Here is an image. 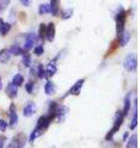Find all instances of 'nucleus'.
I'll list each match as a JSON object with an SVG mask.
<instances>
[{"label":"nucleus","instance_id":"5701e85b","mask_svg":"<svg viewBox=\"0 0 140 148\" xmlns=\"http://www.w3.org/2000/svg\"><path fill=\"white\" fill-rule=\"evenodd\" d=\"M127 148H138V136L132 135L127 142Z\"/></svg>","mask_w":140,"mask_h":148},{"label":"nucleus","instance_id":"dca6fc26","mask_svg":"<svg viewBox=\"0 0 140 148\" xmlns=\"http://www.w3.org/2000/svg\"><path fill=\"white\" fill-rule=\"evenodd\" d=\"M68 112V108L64 105H59L58 109H57V112H55V119L58 120V121H62V120L65 117V115Z\"/></svg>","mask_w":140,"mask_h":148},{"label":"nucleus","instance_id":"ddd939ff","mask_svg":"<svg viewBox=\"0 0 140 148\" xmlns=\"http://www.w3.org/2000/svg\"><path fill=\"white\" fill-rule=\"evenodd\" d=\"M6 95L9 96L10 99H15L17 98V94H18V88L15 86L14 84H11V83H9L7 86H6Z\"/></svg>","mask_w":140,"mask_h":148},{"label":"nucleus","instance_id":"0eeeda50","mask_svg":"<svg viewBox=\"0 0 140 148\" xmlns=\"http://www.w3.org/2000/svg\"><path fill=\"white\" fill-rule=\"evenodd\" d=\"M85 82H86L85 78H82V79L76 80V82H75V84H73V86L68 90L67 95H74V96L80 95V94H81V89H82L84 84H85Z\"/></svg>","mask_w":140,"mask_h":148},{"label":"nucleus","instance_id":"2eb2a0df","mask_svg":"<svg viewBox=\"0 0 140 148\" xmlns=\"http://www.w3.org/2000/svg\"><path fill=\"white\" fill-rule=\"evenodd\" d=\"M55 91H57V86H55V84L52 80H48L44 84V92H46V95L52 96V95L55 94Z\"/></svg>","mask_w":140,"mask_h":148},{"label":"nucleus","instance_id":"6e6552de","mask_svg":"<svg viewBox=\"0 0 140 148\" xmlns=\"http://www.w3.org/2000/svg\"><path fill=\"white\" fill-rule=\"evenodd\" d=\"M55 38V24L54 22H49L46 25V32H44V40L48 42H53Z\"/></svg>","mask_w":140,"mask_h":148},{"label":"nucleus","instance_id":"4be33fe9","mask_svg":"<svg viewBox=\"0 0 140 148\" xmlns=\"http://www.w3.org/2000/svg\"><path fill=\"white\" fill-rule=\"evenodd\" d=\"M42 133H43V132H42V131H39V130L37 128V127H35V128H33V130H32V131H31V133H30L29 142H30V143H33V142L37 140V138H38V137L42 135Z\"/></svg>","mask_w":140,"mask_h":148},{"label":"nucleus","instance_id":"f704fd0d","mask_svg":"<svg viewBox=\"0 0 140 148\" xmlns=\"http://www.w3.org/2000/svg\"><path fill=\"white\" fill-rule=\"evenodd\" d=\"M128 137H129V133H128V132H125V133H124V136H123V140L125 141V140H127Z\"/></svg>","mask_w":140,"mask_h":148},{"label":"nucleus","instance_id":"20e7f679","mask_svg":"<svg viewBox=\"0 0 140 148\" xmlns=\"http://www.w3.org/2000/svg\"><path fill=\"white\" fill-rule=\"evenodd\" d=\"M26 141L27 138L23 133H17L11 138L10 143L7 145V148H23L26 145Z\"/></svg>","mask_w":140,"mask_h":148},{"label":"nucleus","instance_id":"b1692460","mask_svg":"<svg viewBox=\"0 0 140 148\" xmlns=\"http://www.w3.org/2000/svg\"><path fill=\"white\" fill-rule=\"evenodd\" d=\"M36 74H37V78H38V79H46L47 78V73H46V69L43 67V64H38Z\"/></svg>","mask_w":140,"mask_h":148},{"label":"nucleus","instance_id":"cd10ccee","mask_svg":"<svg viewBox=\"0 0 140 148\" xmlns=\"http://www.w3.org/2000/svg\"><path fill=\"white\" fill-rule=\"evenodd\" d=\"M137 126H138V111H137V109H135L133 119H132V122H130V125H129V130L130 131H133V130L137 128Z\"/></svg>","mask_w":140,"mask_h":148},{"label":"nucleus","instance_id":"f8f14e48","mask_svg":"<svg viewBox=\"0 0 140 148\" xmlns=\"http://www.w3.org/2000/svg\"><path fill=\"white\" fill-rule=\"evenodd\" d=\"M11 24L10 22H6V21H4L3 18H0V36H3V37H5L9 32L11 31Z\"/></svg>","mask_w":140,"mask_h":148},{"label":"nucleus","instance_id":"7c9ffc66","mask_svg":"<svg viewBox=\"0 0 140 148\" xmlns=\"http://www.w3.org/2000/svg\"><path fill=\"white\" fill-rule=\"evenodd\" d=\"M44 32H46V24H41L39 25V29H38V38L42 40V42H43L44 40Z\"/></svg>","mask_w":140,"mask_h":148},{"label":"nucleus","instance_id":"f257e3e1","mask_svg":"<svg viewBox=\"0 0 140 148\" xmlns=\"http://www.w3.org/2000/svg\"><path fill=\"white\" fill-rule=\"evenodd\" d=\"M124 115H123V112L120 110H118L116 112V115H114V120H113V127H112L108 132H107V135H106V137H105V140L107 141V142H109V141H112V138L114 137V135L117 132L120 130V127H122V125H123V121H124Z\"/></svg>","mask_w":140,"mask_h":148},{"label":"nucleus","instance_id":"bb28decb","mask_svg":"<svg viewBox=\"0 0 140 148\" xmlns=\"http://www.w3.org/2000/svg\"><path fill=\"white\" fill-rule=\"evenodd\" d=\"M35 89H36V84H35V82H32V80H30V82H27L26 84H25V90L29 92L30 95H32L35 92Z\"/></svg>","mask_w":140,"mask_h":148},{"label":"nucleus","instance_id":"1a4fd4ad","mask_svg":"<svg viewBox=\"0 0 140 148\" xmlns=\"http://www.w3.org/2000/svg\"><path fill=\"white\" fill-rule=\"evenodd\" d=\"M58 58H59V56H57L54 59H52L47 66L44 67L46 69V73H47V77H54L55 75V73H57L58 71V67H57V61H58Z\"/></svg>","mask_w":140,"mask_h":148},{"label":"nucleus","instance_id":"423d86ee","mask_svg":"<svg viewBox=\"0 0 140 148\" xmlns=\"http://www.w3.org/2000/svg\"><path fill=\"white\" fill-rule=\"evenodd\" d=\"M18 123V115H17V111H16V108L15 105L11 104L10 105V109H9V127L10 128H15Z\"/></svg>","mask_w":140,"mask_h":148},{"label":"nucleus","instance_id":"f3484780","mask_svg":"<svg viewBox=\"0 0 140 148\" xmlns=\"http://www.w3.org/2000/svg\"><path fill=\"white\" fill-rule=\"evenodd\" d=\"M23 83H25V77H23L21 73H17V74H15V75L12 77L11 84H14L15 86L20 88V86H22V84H23Z\"/></svg>","mask_w":140,"mask_h":148},{"label":"nucleus","instance_id":"393cba45","mask_svg":"<svg viewBox=\"0 0 140 148\" xmlns=\"http://www.w3.org/2000/svg\"><path fill=\"white\" fill-rule=\"evenodd\" d=\"M22 64H23V67H26V68H30L32 64V58L27 52H23V54H22Z\"/></svg>","mask_w":140,"mask_h":148},{"label":"nucleus","instance_id":"a211bd4d","mask_svg":"<svg viewBox=\"0 0 140 148\" xmlns=\"http://www.w3.org/2000/svg\"><path fill=\"white\" fill-rule=\"evenodd\" d=\"M73 14H74L73 9L71 8H67V9H60L58 15H60V17H62L63 20H69V18L73 16Z\"/></svg>","mask_w":140,"mask_h":148},{"label":"nucleus","instance_id":"4468645a","mask_svg":"<svg viewBox=\"0 0 140 148\" xmlns=\"http://www.w3.org/2000/svg\"><path fill=\"white\" fill-rule=\"evenodd\" d=\"M10 59H11V53H10V51H9V48L0 49V63L6 64L10 62Z\"/></svg>","mask_w":140,"mask_h":148},{"label":"nucleus","instance_id":"39448f33","mask_svg":"<svg viewBox=\"0 0 140 148\" xmlns=\"http://www.w3.org/2000/svg\"><path fill=\"white\" fill-rule=\"evenodd\" d=\"M37 40H38V37H37V35L33 34V32H31V34H29V35H26V37H25V43H23V47H22L23 51H25V52H29V51H31L36 46Z\"/></svg>","mask_w":140,"mask_h":148},{"label":"nucleus","instance_id":"a878e982","mask_svg":"<svg viewBox=\"0 0 140 148\" xmlns=\"http://www.w3.org/2000/svg\"><path fill=\"white\" fill-rule=\"evenodd\" d=\"M38 14L42 15H47V14H50V6L49 4H41L38 6Z\"/></svg>","mask_w":140,"mask_h":148},{"label":"nucleus","instance_id":"c85d7f7f","mask_svg":"<svg viewBox=\"0 0 140 148\" xmlns=\"http://www.w3.org/2000/svg\"><path fill=\"white\" fill-rule=\"evenodd\" d=\"M43 53H44V46H43V43L37 45V46H35V47H33V54L37 56V57H41Z\"/></svg>","mask_w":140,"mask_h":148},{"label":"nucleus","instance_id":"c756f323","mask_svg":"<svg viewBox=\"0 0 140 148\" xmlns=\"http://www.w3.org/2000/svg\"><path fill=\"white\" fill-rule=\"evenodd\" d=\"M10 3H11V0H0V14L6 11V9L10 5Z\"/></svg>","mask_w":140,"mask_h":148},{"label":"nucleus","instance_id":"7ed1b4c3","mask_svg":"<svg viewBox=\"0 0 140 148\" xmlns=\"http://www.w3.org/2000/svg\"><path fill=\"white\" fill-rule=\"evenodd\" d=\"M123 67L127 72L132 73V72H135L138 68V57L135 53H130L128 54L127 57L124 58L123 61Z\"/></svg>","mask_w":140,"mask_h":148},{"label":"nucleus","instance_id":"c9c22d12","mask_svg":"<svg viewBox=\"0 0 140 148\" xmlns=\"http://www.w3.org/2000/svg\"><path fill=\"white\" fill-rule=\"evenodd\" d=\"M3 89V79H1V75H0V90Z\"/></svg>","mask_w":140,"mask_h":148},{"label":"nucleus","instance_id":"aec40b11","mask_svg":"<svg viewBox=\"0 0 140 148\" xmlns=\"http://www.w3.org/2000/svg\"><path fill=\"white\" fill-rule=\"evenodd\" d=\"M9 51H10L11 56H15V57H17V56H22L23 52H25L20 45H11L10 48H9Z\"/></svg>","mask_w":140,"mask_h":148},{"label":"nucleus","instance_id":"412c9836","mask_svg":"<svg viewBox=\"0 0 140 148\" xmlns=\"http://www.w3.org/2000/svg\"><path fill=\"white\" fill-rule=\"evenodd\" d=\"M130 108H132V100H130V95H127L124 98V106H123V110H122L124 116H127V115L130 112Z\"/></svg>","mask_w":140,"mask_h":148},{"label":"nucleus","instance_id":"72a5a7b5","mask_svg":"<svg viewBox=\"0 0 140 148\" xmlns=\"http://www.w3.org/2000/svg\"><path fill=\"white\" fill-rule=\"evenodd\" d=\"M5 140H6V138L4 137V136L0 137V148H4V145H5Z\"/></svg>","mask_w":140,"mask_h":148},{"label":"nucleus","instance_id":"f03ea898","mask_svg":"<svg viewBox=\"0 0 140 148\" xmlns=\"http://www.w3.org/2000/svg\"><path fill=\"white\" fill-rule=\"evenodd\" d=\"M127 11L123 8H119L118 12L116 14L114 20H116V31L117 36H118L123 30H125V21H127Z\"/></svg>","mask_w":140,"mask_h":148},{"label":"nucleus","instance_id":"2f4dec72","mask_svg":"<svg viewBox=\"0 0 140 148\" xmlns=\"http://www.w3.org/2000/svg\"><path fill=\"white\" fill-rule=\"evenodd\" d=\"M7 127H9L7 122L4 119H0V132H5L7 130Z\"/></svg>","mask_w":140,"mask_h":148},{"label":"nucleus","instance_id":"9d476101","mask_svg":"<svg viewBox=\"0 0 140 148\" xmlns=\"http://www.w3.org/2000/svg\"><path fill=\"white\" fill-rule=\"evenodd\" d=\"M36 112H37V105L35 103H32V101L27 103L25 105V108L22 109V115L25 117H32Z\"/></svg>","mask_w":140,"mask_h":148},{"label":"nucleus","instance_id":"473e14b6","mask_svg":"<svg viewBox=\"0 0 140 148\" xmlns=\"http://www.w3.org/2000/svg\"><path fill=\"white\" fill-rule=\"evenodd\" d=\"M18 1L21 3V5L22 6H25V8H29L31 4H32V1H33V0H18Z\"/></svg>","mask_w":140,"mask_h":148},{"label":"nucleus","instance_id":"9b49d317","mask_svg":"<svg viewBox=\"0 0 140 148\" xmlns=\"http://www.w3.org/2000/svg\"><path fill=\"white\" fill-rule=\"evenodd\" d=\"M130 37H132V35H130V31L123 30L122 32H120V34L118 35V42H119L120 47H125V46L128 45V42L130 41Z\"/></svg>","mask_w":140,"mask_h":148},{"label":"nucleus","instance_id":"6ab92c4d","mask_svg":"<svg viewBox=\"0 0 140 148\" xmlns=\"http://www.w3.org/2000/svg\"><path fill=\"white\" fill-rule=\"evenodd\" d=\"M59 0H50V14H52L53 16H58L59 14V10H60V6H59Z\"/></svg>","mask_w":140,"mask_h":148}]
</instances>
